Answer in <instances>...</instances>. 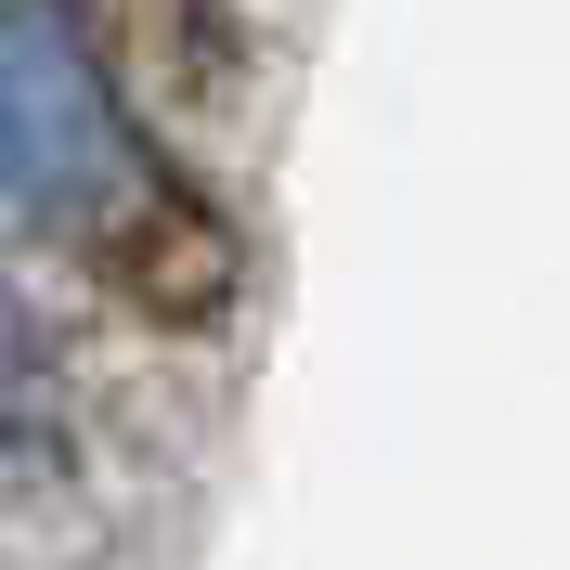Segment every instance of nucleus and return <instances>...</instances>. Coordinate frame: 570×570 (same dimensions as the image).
I'll use <instances>...</instances> for the list:
<instances>
[{
	"label": "nucleus",
	"instance_id": "obj_1",
	"mask_svg": "<svg viewBox=\"0 0 570 570\" xmlns=\"http://www.w3.org/2000/svg\"><path fill=\"white\" fill-rule=\"evenodd\" d=\"M0 181L39 220H117L142 195V130L117 117V78L66 0H13L0 13Z\"/></svg>",
	"mask_w": 570,
	"mask_h": 570
}]
</instances>
